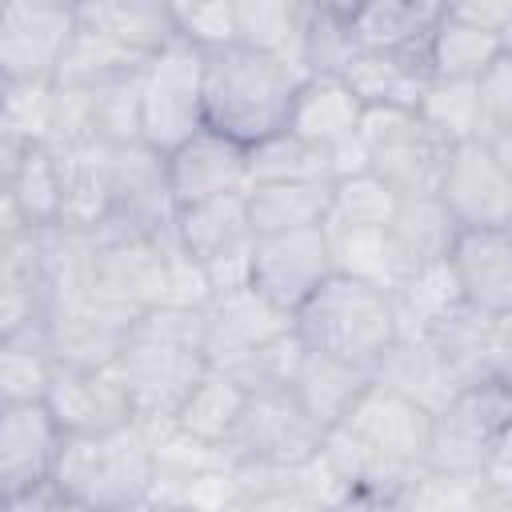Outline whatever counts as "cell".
<instances>
[{"mask_svg": "<svg viewBox=\"0 0 512 512\" xmlns=\"http://www.w3.org/2000/svg\"><path fill=\"white\" fill-rule=\"evenodd\" d=\"M108 224L168 236L176 224V204L168 188V160L148 144L112 148V216Z\"/></svg>", "mask_w": 512, "mask_h": 512, "instance_id": "cell-15", "label": "cell"}, {"mask_svg": "<svg viewBox=\"0 0 512 512\" xmlns=\"http://www.w3.org/2000/svg\"><path fill=\"white\" fill-rule=\"evenodd\" d=\"M172 232H176V244L200 268H208L212 260H220L228 252L252 248L256 232H252V220H248V192H228V196L180 208Z\"/></svg>", "mask_w": 512, "mask_h": 512, "instance_id": "cell-24", "label": "cell"}, {"mask_svg": "<svg viewBox=\"0 0 512 512\" xmlns=\"http://www.w3.org/2000/svg\"><path fill=\"white\" fill-rule=\"evenodd\" d=\"M48 412L64 428V436H100L136 420L128 384L112 368H72L56 364L52 384L44 392Z\"/></svg>", "mask_w": 512, "mask_h": 512, "instance_id": "cell-13", "label": "cell"}, {"mask_svg": "<svg viewBox=\"0 0 512 512\" xmlns=\"http://www.w3.org/2000/svg\"><path fill=\"white\" fill-rule=\"evenodd\" d=\"M448 12L480 32H492L500 36L512 20V0H464V4H448Z\"/></svg>", "mask_w": 512, "mask_h": 512, "instance_id": "cell-51", "label": "cell"}, {"mask_svg": "<svg viewBox=\"0 0 512 512\" xmlns=\"http://www.w3.org/2000/svg\"><path fill=\"white\" fill-rule=\"evenodd\" d=\"M488 380L512 388V308L492 316V328H488Z\"/></svg>", "mask_w": 512, "mask_h": 512, "instance_id": "cell-50", "label": "cell"}, {"mask_svg": "<svg viewBox=\"0 0 512 512\" xmlns=\"http://www.w3.org/2000/svg\"><path fill=\"white\" fill-rule=\"evenodd\" d=\"M456 236H460V224L452 220V212L444 208L440 196H408V200H400V212L388 224V240H392V256H396L400 280L420 272V268L444 264L452 244H456Z\"/></svg>", "mask_w": 512, "mask_h": 512, "instance_id": "cell-25", "label": "cell"}, {"mask_svg": "<svg viewBox=\"0 0 512 512\" xmlns=\"http://www.w3.org/2000/svg\"><path fill=\"white\" fill-rule=\"evenodd\" d=\"M140 112L148 148L168 156L192 140L204 128V52L176 40L152 56L140 76Z\"/></svg>", "mask_w": 512, "mask_h": 512, "instance_id": "cell-7", "label": "cell"}, {"mask_svg": "<svg viewBox=\"0 0 512 512\" xmlns=\"http://www.w3.org/2000/svg\"><path fill=\"white\" fill-rule=\"evenodd\" d=\"M324 444V428L296 404L288 388L252 392L236 432L224 444L232 464H272V468H300Z\"/></svg>", "mask_w": 512, "mask_h": 512, "instance_id": "cell-10", "label": "cell"}, {"mask_svg": "<svg viewBox=\"0 0 512 512\" xmlns=\"http://www.w3.org/2000/svg\"><path fill=\"white\" fill-rule=\"evenodd\" d=\"M332 208V184L304 180V184H252L248 188V220L256 240L284 236L304 228H324Z\"/></svg>", "mask_w": 512, "mask_h": 512, "instance_id": "cell-31", "label": "cell"}, {"mask_svg": "<svg viewBox=\"0 0 512 512\" xmlns=\"http://www.w3.org/2000/svg\"><path fill=\"white\" fill-rule=\"evenodd\" d=\"M64 440L68 436L44 400L0 404V492L16 496L52 484Z\"/></svg>", "mask_w": 512, "mask_h": 512, "instance_id": "cell-16", "label": "cell"}, {"mask_svg": "<svg viewBox=\"0 0 512 512\" xmlns=\"http://www.w3.org/2000/svg\"><path fill=\"white\" fill-rule=\"evenodd\" d=\"M480 96V136L496 140L512 132V56L500 52V60L476 80Z\"/></svg>", "mask_w": 512, "mask_h": 512, "instance_id": "cell-48", "label": "cell"}, {"mask_svg": "<svg viewBox=\"0 0 512 512\" xmlns=\"http://www.w3.org/2000/svg\"><path fill=\"white\" fill-rule=\"evenodd\" d=\"M444 16L432 0H368L352 4V36L360 52H408L428 60V40Z\"/></svg>", "mask_w": 512, "mask_h": 512, "instance_id": "cell-23", "label": "cell"}, {"mask_svg": "<svg viewBox=\"0 0 512 512\" xmlns=\"http://www.w3.org/2000/svg\"><path fill=\"white\" fill-rule=\"evenodd\" d=\"M512 440V388L480 380L460 388L436 416L428 436V472L484 480L500 448Z\"/></svg>", "mask_w": 512, "mask_h": 512, "instance_id": "cell-5", "label": "cell"}, {"mask_svg": "<svg viewBox=\"0 0 512 512\" xmlns=\"http://www.w3.org/2000/svg\"><path fill=\"white\" fill-rule=\"evenodd\" d=\"M304 8L308 0H236V44L248 52L284 60L296 72Z\"/></svg>", "mask_w": 512, "mask_h": 512, "instance_id": "cell-33", "label": "cell"}, {"mask_svg": "<svg viewBox=\"0 0 512 512\" xmlns=\"http://www.w3.org/2000/svg\"><path fill=\"white\" fill-rule=\"evenodd\" d=\"M80 28L76 4L16 0L0 12V84H56Z\"/></svg>", "mask_w": 512, "mask_h": 512, "instance_id": "cell-9", "label": "cell"}, {"mask_svg": "<svg viewBox=\"0 0 512 512\" xmlns=\"http://www.w3.org/2000/svg\"><path fill=\"white\" fill-rule=\"evenodd\" d=\"M356 52L360 48H356V36H352V4H344V0H308L304 36H300V52H296L300 80H316V76L344 80Z\"/></svg>", "mask_w": 512, "mask_h": 512, "instance_id": "cell-30", "label": "cell"}, {"mask_svg": "<svg viewBox=\"0 0 512 512\" xmlns=\"http://www.w3.org/2000/svg\"><path fill=\"white\" fill-rule=\"evenodd\" d=\"M76 12H80L84 24L100 28L104 36H112L120 48H128L144 64L152 56H160L168 44L180 40L176 20H172V4H156V0H80Z\"/></svg>", "mask_w": 512, "mask_h": 512, "instance_id": "cell-26", "label": "cell"}, {"mask_svg": "<svg viewBox=\"0 0 512 512\" xmlns=\"http://www.w3.org/2000/svg\"><path fill=\"white\" fill-rule=\"evenodd\" d=\"M60 184H64V216L60 224L96 232L112 216V144H84L60 152Z\"/></svg>", "mask_w": 512, "mask_h": 512, "instance_id": "cell-28", "label": "cell"}, {"mask_svg": "<svg viewBox=\"0 0 512 512\" xmlns=\"http://www.w3.org/2000/svg\"><path fill=\"white\" fill-rule=\"evenodd\" d=\"M360 140L368 148L372 172L408 196H436L452 144L440 140L416 108H364L360 120Z\"/></svg>", "mask_w": 512, "mask_h": 512, "instance_id": "cell-6", "label": "cell"}, {"mask_svg": "<svg viewBox=\"0 0 512 512\" xmlns=\"http://www.w3.org/2000/svg\"><path fill=\"white\" fill-rule=\"evenodd\" d=\"M4 512H88V508L72 504L56 484H40V488L4 496Z\"/></svg>", "mask_w": 512, "mask_h": 512, "instance_id": "cell-52", "label": "cell"}, {"mask_svg": "<svg viewBox=\"0 0 512 512\" xmlns=\"http://www.w3.org/2000/svg\"><path fill=\"white\" fill-rule=\"evenodd\" d=\"M56 372V356L48 344V328H32L0 340V396L4 404L44 400Z\"/></svg>", "mask_w": 512, "mask_h": 512, "instance_id": "cell-39", "label": "cell"}, {"mask_svg": "<svg viewBox=\"0 0 512 512\" xmlns=\"http://www.w3.org/2000/svg\"><path fill=\"white\" fill-rule=\"evenodd\" d=\"M484 512H512V488H492L488 484V504Z\"/></svg>", "mask_w": 512, "mask_h": 512, "instance_id": "cell-54", "label": "cell"}, {"mask_svg": "<svg viewBox=\"0 0 512 512\" xmlns=\"http://www.w3.org/2000/svg\"><path fill=\"white\" fill-rule=\"evenodd\" d=\"M0 172L4 188L0 200L20 212L28 228H52L64 216V184H60V160L52 148H0Z\"/></svg>", "mask_w": 512, "mask_h": 512, "instance_id": "cell-21", "label": "cell"}, {"mask_svg": "<svg viewBox=\"0 0 512 512\" xmlns=\"http://www.w3.org/2000/svg\"><path fill=\"white\" fill-rule=\"evenodd\" d=\"M140 76L112 80L104 88H92V124L96 140L124 148V144H144V112H140Z\"/></svg>", "mask_w": 512, "mask_h": 512, "instance_id": "cell-45", "label": "cell"}, {"mask_svg": "<svg viewBox=\"0 0 512 512\" xmlns=\"http://www.w3.org/2000/svg\"><path fill=\"white\" fill-rule=\"evenodd\" d=\"M376 380L388 384V388H396V392H404L408 400H416L432 416L460 392L456 380H452V372L444 368V360L428 344V336H400L396 348L376 368Z\"/></svg>", "mask_w": 512, "mask_h": 512, "instance_id": "cell-32", "label": "cell"}, {"mask_svg": "<svg viewBox=\"0 0 512 512\" xmlns=\"http://www.w3.org/2000/svg\"><path fill=\"white\" fill-rule=\"evenodd\" d=\"M292 332H296L292 312H284L256 288L212 296L208 300V344H204L208 368H224L256 348H268V344L292 336Z\"/></svg>", "mask_w": 512, "mask_h": 512, "instance_id": "cell-18", "label": "cell"}, {"mask_svg": "<svg viewBox=\"0 0 512 512\" xmlns=\"http://www.w3.org/2000/svg\"><path fill=\"white\" fill-rule=\"evenodd\" d=\"M392 304H396V320H400V336H424L444 312H452L460 300V288L452 280L448 260L420 268L412 276H404L392 288Z\"/></svg>", "mask_w": 512, "mask_h": 512, "instance_id": "cell-41", "label": "cell"}, {"mask_svg": "<svg viewBox=\"0 0 512 512\" xmlns=\"http://www.w3.org/2000/svg\"><path fill=\"white\" fill-rule=\"evenodd\" d=\"M400 212V192L384 184L376 172H356L344 180H332V208L328 224L344 228H388Z\"/></svg>", "mask_w": 512, "mask_h": 512, "instance_id": "cell-43", "label": "cell"}, {"mask_svg": "<svg viewBox=\"0 0 512 512\" xmlns=\"http://www.w3.org/2000/svg\"><path fill=\"white\" fill-rule=\"evenodd\" d=\"M56 84H0V148H32L48 140Z\"/></svg>", "mask_w": 512, "mask_h": 512, "instance_id": "cell-44", "label": "cell"}, {"mask_svg": "<svg viewBox=\"0 0 512 512\" xmlns=\"http://www.w3.org/2000/svg\"><path fill=\"white\" fill-rule=\"evenodd\" d=\"M248 176L252 184H304V180L332 184V160L328 148L284 128L248 148Z\"/></svg>", "mask_w": 512, "mask_h": 512, "instance_id": "cell-38", "label": "cell"}, {"mask_svg": "<svg viewBox=\"0 0 512 512\" xmlns=\"http://www.w3.org/2000/svg\"><path fill=\"white\" fill-rule=\"evenodd\" d=\"M172 20L176 36L200 48L204 56L236 48V0H176Z\"/></svg>", "mask_w": 512, "mask_h": 512, "instance_id": "cell-46", "label": "cell"}, {"mask_svg": "<svg viewBox=\"0 0 512 512\" xmlns=\"http://www.w3.org/2000/svg\"><path fill=\"white\" fill-rule=\"evenodd\" d=\"M336 428H348L356 440H364L368 448H376L380 456L396 460L408 472H424L428 464L432 412L380 380L360 396V404Z\"/></svg>", "mask_w": 512, "mask_h": 512, "instance_id": "cell-14", "label": "cell"}, {"mask_svg": "<svg viewBox=\"0 0 512 512\" xmlns=\"http://www.w3.org/2000/svg\"><path fill=\"white\" fill-rule=\"evenodd\" d=\"M96 236V284L92 296L124 312L144 316L168 300V268L176 252V232L144 236L120 224H104Z\"/></svg>", "mask_w": 512, "mask_h": 512, "instance_id": "cell-8", "label": "cell"}, {"mask_svg": "<svg viewBox=\"0 0 512 512\" xmlns=\"http://www.w3.org/2000/svg\"><path fill=\"white\" fill-rule=\"evenodd\" d=\"M116 512H152V508H116Z\"/></svg>", "mask_w": 512, "mask_h": 512, "instance_id": "cell-58", "label": "cell"}, {"mask_svg": "<svg viewBox=\"0 0 512 512\" xmlns=\"http://www.w3.org/2000/svg\"><path fill=\"white\" fill-rule=\"evenodd\" d=\"M248 396H252V392H244L232 376L208 368L204 380H200V384L192 388V396L184 400V408L172 416V424H176L180 432H188L192 440H204V444H212V448H224L228 436L236 432L244 408H248Z\"/></svg>", "mask_w": 512, "mask_h": 512, "instance_id": "cell-35", "label": "cell"}, {"mask_svg": "<svg viewBox=\"0 0 512 512\" xmlns=\"http://www.w3.org/2000/svg\"><path fill=\"white\" fill-rule=\"evenodd\" d=\"M164 160H168V188H172L176 212L204 204V200H216V196H228V192L252 188L248 148L212 132V128H200L192 140L172 148Z\"/></svg>", "mask_w": 512, "mask_h": 512, "instance_id": "cell-17", "label": "cell"}, {"mask_svg": "<svg viewBox=\"0 0 512 512\" xmlns=\"http://www.w3.org/2000/svg\"><path fill=\"white\" fill-rule=\"evenodd\" d=\"M436 196L460 228L512 232V172L496 160L488 140H468L452 148Z\"/></svg>", "mask_w": 512, "mask_h": 512, "instance_id": "cell-12", "label": "cell"}, {"mask_svg": "<svg viewBox=\"0 0 512 512\" xmlns=\"http://www.w3.org/2000/svg\"><path fill=\"white\" fill-rule=\"evenodd\" d=\"M404 504L412 512H484L488 484L472 476H444L424 468L416 484L404 492Z\"/></svg>", "mask_w": 512, "mask_h": 512, "instance_id": "cell-47", "label": "cell"}, {"mask_svg": "<svg viewBox=\"0 0 512 512\" xmlns=\"http://www.w3.org/2000/svg\"><path fill=\"white\" fill-rule=\"evenodd\" d=\"M332 512H412L404 504V496H368V492H352L340 508Z\"/></svg>", "mask_w": 512, "mask_h": 512, "instance_id": "cell-53", "label": "cell"}, {"mask_svg": "<svg viewBox=\"0 0 512 512\" xmlns=\"http://www.w3.org/2000/svg\"><path fill=\"white\" fill-rule=\"evenodd\" d=\"M152 512H192V508H152Z\"/></svg>", "mask_w": 512, "mask_h": 512, "instance_id": "cell-57", "label": "cell"}, {"mask_svg": "<svg viewBox=\"0 0 512 512\" xmlns=\"http://www.w3.org/2000/svg\"><path fill=\"white\" fill-rule=\"evenodd\" d=\"M136 320H140L136 312H124L92 296L84 308L48 320L52 356L56 364H72V368H112Z\"/></svg>", "mask_w": 512, "mask_h": 512, "instance_id": "cell-20", "label": "cell"}, {"mask_svg": "<svg viewBox=\"0 0 512 512\" xmlns=\"http://www.w3.org/2000/svg\"><path fill=\"white\" fill-rule=\"evenodd\" d=\"M336 276L328 228H304L284 236H260L252 256V288L264 292L284 312H300L320 284Z\"/></svg>", "mask_w": 512, "mask_h": 512, "instance_id": "cell-11", "label": "cell"}, {"mask_svg": "<svg viewBox=\"0 0 512 512\" xmlns=\"http://www.w3.org/2000/svg\"><path fill=\"white\" fill-rule=\"evenodd\" d=\"M300 76L272 56L224 48L204 56V128L252 148L288 128Z\"/></svg>", "mask_w": 512, "mask_h": 512, "instance_id": "cell-2", "label": "cell"}, {"mask_svg": "<svg viewBox=\"0 0 512 512\" xmlns=\"http://www.w3.org/2000/svg\"><path fill=\"white\" fill-rule=\"evenodd\" d=\"M448 268L468 308L488 316H500L512 308V232L460 228L448 252Z\"/></svg>", "mask_w": 512, "mask_h": 512, "instance_id": "cell-19", "label": "cell"}, {"mask_svg": "<svg viewBox=\"0 0 512 512\" xmlns=\"http://www.w3.org/2000/svg\"><path fill=\"white\" fill-rule=\"evenodd\" d=\"M360 120H364V104L352 96V88L336 76H316L300 84L288 128L320 148H332L340 140H352L360 132Z\"/></svg>", "mask_w": 512, "mask_h": 512, "instance_id": "cell-29", "label": "cell"}, {"mask_svg": "<svg viewBox=\"0 0 512 512\" xmlns=\"http://www.w3.org/2000/svg\"><path fill=\"white\" fill-rule=\"evenodd\" d=\"M488 328H492V316L488 312H476L468 304H456L452 312H444L424 332L428 344L436 348V356L444 360V368L452 372L456 388H468V384L488 380Z\"/></svg>", "mask_w": 512, "mask_h": 512, "instance_id": "cell-34", "label": "cell"}, {"mask_svg": "<svg viewBox=\"0 0 512 512\" xmlns=\"http://www.w3.org/2000/svg\"><path fill=\"white\" fill-rule=\"evenodd\" d=\"M372 384H376V372L304 348V352H300V364H296V372H292L288 392H292L296 404L328 432V428H336V424L360 404V396H364Z\"/></svg>", "mask_w": 512, "mask_h": 512, "instance_id": "cell-22", "label": "cell"}, {"mask_svg": "<svg viewBox=\"0 0 512 512\" xmlns=\"http://www.w3.org/2000/svg\"><path fill=\"white\" fill-rule=\"evenodd\" d=\"M416 112H420V120H424L440 140H448L452 148H456V144H468V140H484V136H480V96H476V80H432Z\"/></svg>", "mask_w": 512, "mask_h": 512, "instance_id": "cell-42", "label": "cell"}, {"mask_svg": "<svg viewBox=\"0 0 512 512\" xmlns=\"http://www.w3.org/2000/svg\"><path fill=\"white\" fill-rule=\"evenodd\" d=\"M500 52H504L500 36L456 20L444 4V16L428 40V72L432 80H480L500 60Z\"/></svg>", "mask_w": 512, "mask_h": 512, "instance_id": "cell-36", "label": "cell"}, {"mask_svg": "<svg viewBox=\"0 0 512 512\" xmlns=\"http://www.w3.org/2000/svg\"><path fill=\"white\" fill-rule=\"evenodd\" d=\"M292 320L296 340L308 352H324L368 372H376L400 340L392 292L352 276H332L328 284H320L316 296Z\"/></svg>", "mask_w": 512, "mask_h": 512, "instance_id": "cell-4", "label": "cell"}, {"mask_svg": "<svg viewBox=\"0 0 512 512\" xmlns=\"http://www.w3.org/2000/svg\"><path fill=\"white\" fill-rule=\"evenodd\" d=\"M344 84L364 108H420L432 72L424 56L408 52H356Z\"/></svg>", "mask_w": 512, "mask_h": 512, "instance_id": "cell-27", "label": "cell"}, {"mask_svg": "<svg viewBox=\"0 0 512 512\" xmlns=\"http://www.w3.org/2000/svg\"><path fill=\"white\" fill-rule=\"evenodd\" d=\"M204 344H208V308L160 304L132 324L116 356V372L128 384L136 420L168 424L184 408V400L208 372Z\"/></svg>", "mask_w": 512, "mask_h": 512, "instance_id": "cell-1", "label": "cell"}, {"mask_svg": "<svg viewBox=\"0 0 512 512\" xmlns=\"http://www.w3.org/2000/svg\"><path fill=\"white\" fill-rule=\"evenodd\" d=\"M52 484L88 512L148 508L156 484V440L144 420L100 436H68Z\"/></svg>", "mask_w": 512, "mask_h": 512, "instance_id": "cell-3", "label": "cell"}, {"mask_svg": "<svg viewBox=\"0 0 512 512\" xmlns=\"http://www.w3.org/2000/svg\"><path fill=\"white\" fill-rule=\"evenodd\" d=\"M324 228H328L336 276H352V280L376 284L384 292L396 288L400 268H396V256H392L388 228H344V224H324Z\"/></svg>", "mask_w": 512, "mask_h": 512, "instance_id": "cell-40", "label": "cell"}, {"mask_svg": "<svg viewBox=\"0 0 512 512\" xmlns=\"http://www.w3.org/2000/svg\"><path fill=\"white\" fill-rule=\"evenodd\" d=\"M500 44H504V52H508V56H512V20H508V28H504V32H500Z\"/></svg>", "mask_w": 512, "mask_h": 512, "instance_id": "cell-56", "label": "cell"}, {"mask_svg": "<svg viewBox=\"0 0 512 512\" xmlns=\"http://www.w3.org/2000/svg\"><path fill=\"white\" fill-rule=\"evenodd\" d=\"M236 512H328V508L320 500H312L300 484H284V488H272V492L244 496L236 504Z\"/></svg>", "mask_w": 512, "mask_h": 512, "instance_id": "cell-49", "label": "cell"}, {"mask_svg": "<svg viewBox=\"0 0 512 512\" xmlns=\"http://www.w3.org/2000/svg\"><path fill=\"white\" fill-rule=\"evenodd\" d=\"M488 144H492L496 160H500V164L512 172V132H508V136H496V140H488Z\"/></svg>", "mask_w": 512, "mask_h": 512, "instance_id": "cell-55", "label": "cell"}, {"mask_svg": "<svg viewBox=\"0 0 512 512\" xmlns=\"http://www.w3.org/2000/svg\"><path fill=\"white\" fill-rule=\"evenodd\" d=\"M144 72V60L132 56L128 48H120L112 36H104L100 28L84 24L76 28L64 60H60V72H56V88H104L112 80H124V76H136Z\"/></svg>", "mask_w": 512, "mask_h": 512, "instance_id": "cell-37", "label": "cell"}]
</instances>
